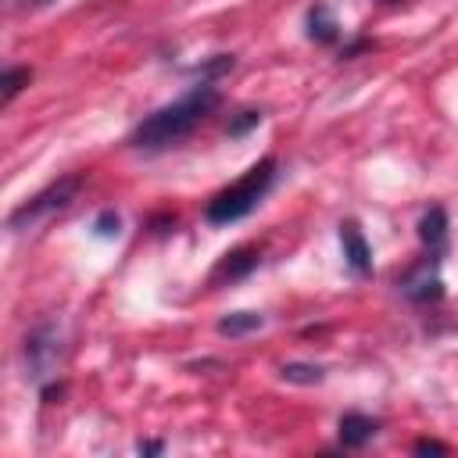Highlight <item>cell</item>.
<instances>
[{
	"label": "cell",
	"instance_id": "obj_10",
	"mask_svg": "<svg viewBox=\"0 0 458 458\" xmlns=\"http://www.w3.org/2000/svg\"><path fill=\"white\" fill-rule=\"evenodd\" d=\"M308 36L318 39V43H333V39H336V21H333L329 7L318 4V7L308 11Z\"/></svg>",
	"mask_w": 458,
	"mask_h": 458
},
{
	"label": "cell",
	"instance_id": "obj_9",
	"mask_svg": "<svg viewBox=\"0 0 458 458\" xmlns=\"http://www.w3.org/2000/svg\"><path fill=\"white\" fill-rule=\"evenodd\" d=\"M254 265H258V250L254 247H240V250L222 258V265L215 268V279H243Z\"/></svg>",
	"mask_w": 458,
	"mask_h": 458
},
{
	"label": "cell",
	"instance_id": "obj_13",
	"mask_svg": "<svg viewBox=\"0 0 458 458\" xmlns=\"http://www.w3.org/2000/svg\"><path fill=\"white\" fill-rule=\"evenodd\" d=\"M29 79H32V72H29V68H7V72H4V79H0V86H4V100H11L21 86H29Z\"/></svg>",
	"mask_w": 458,
	"mask_h": 458
},
{
	"label": "cell",
	"instance_id": "obj_18",
	"mask_svg": "<svg viewBox=\"0 0 458 458\" xmlns=\"http://www.w3.org/2000/svg\"><path fill=\"white\" fill-rule=\"evenodd\" d=\"M140 451H143V454H157V451H161V444H140Z\"/></svg>",
	"mask_w": 458,
	"mask_h": 458
},
{
	"label": "cell",
	"instance_id": "obj_6",
	"mask_svg": "<svg viewBox=\"0 0 458 458\" xmlns=\"http://www.w3.org/2000/svg\"><path fill=\"white\" fill-rule=\"evenodd\" d=\"M340 243H344L347 265H351L358 276H369V272H372V250H369V243H365V236H361V229H358L354 222H344V225H340Z\"/></svg>",
	"mask_w": 458,
	"mask_h": 458
},
{
	"label": "cell",
	"instance_id": "obj_14",
	"mask_svg": "<svg viewBox=\"0 0 458 458\" xmlns=\"http://www.w3.org/2000/svg\"><path fill=\"white\" fill-rule=\"evenodd\" d=\"M93 229H97V236H118V215H114V211H104V215L93 222Z\"/></svg>",
	"mask_w": 458,
	"mask_h": 458
},
{
	"label": "cell",
	"instance_id": "obj_4",
	"mask_svg": "<svg viewBox=\"0 0 458 458\" xmlns=\"http://www.w3.org/2000/svg\"><path fill=\"white\" fill-rule=\"evenodd\" d=\"M79 186H82L79 175H64V179H57V182H50L43 193H36L32 200H25V204L7 218V225H11V229H25V225H36V222L50 218L54 211H61V208H68V204L75 200Z\"/></svg>",
	"mask_w": 458,
	"mask_h": 458
},
{
	"label": "cell",
	"instance_id": "obj_2",
	"mask_svg": "<svg viewBox=\"0 0 458 458\" xmlns=\"http://www.w3.org/2000/svg\"><path fill=\"white\" fill-rule=\"evenodd\" d=\"M272 175H276V161H272V157L258 161V165H254L250 172H243L233 186L218 190V193L208 200L204 218H208L211 225H229V222H236V218L250 215V211H254V204H258V200L265 197V190L272 186Z\"/></svg>",
	"mask_w": 458,
	"mask_h": 458
},
{
	"label": "cell",
	"instance_id": "obj_16",
	"mask_svg": "<svg viewBox=\"0 0 458 458\" xmlns=\"http://www.w3.org/2000/svg\"><path fill=\"white\" fill-rule=\"evenodd\" d=\"M415 451H419V454H444L447 447H444V444H437V440H419V444H415Z\"/></svg>",
	"mask_w": 458,
	"mask_h": 458
},
{
	"label": "cell",
	"instance_id": "obj_5",
	"mask_svg": "<svg viewBox=\"0 0 458 458\" xmlns=\"http://www.w3.org/2000/svg\"><path fill=\"white\" fill-rule=\"evenodd\" d=\"M401 290H404V297H411V301H437V297L444 293V283H440V276H437V258L415 265V268L401 279Z\"/></svg>",
	"mask_w": 458,
	"mask_h": 458
},
{
	"label": "cell",
	"instance_id": "obj_1",
	"mask_svg": "<svg viewBox=\"0 0 458 458\" xmlns=\"http://www.w3.org/2000/svg\"><path fill=\"white\" fill-rule=\"evenodd\" d=\"M215 104H218L215 86L200 82V86L190 89L182 100H175V104L157 107L154 114H147V118L136 125V132H132V147L154 150V147H168V143L182 140L200 118H208V111H211Z\"/></svg>",
	"mask_w": 458,
	"mask_h": 458
},
{
	"label": "cell",
	"instance_id": "obj_3",
	"mask_svg": "<svg viewBox=\"0 0 458 458\" xmlns=\"http://www.w3.org/2000/svg\"><path fill=\"white\" fill-rule=\"evenodd\" d=\"M64 361V329L61 322H43L25 336V369L32 383H47L57 376Z\"/></svg>",
	"mask_w": 458,
	"mask_h": 458
},
{
	"label": "cell",
	"instance_id": "obj_7",
	"mask_svg": "<svg viewBox=\"0 0 458 458\" xmlns=\"http://www.w3.org/2000/svg\"><path fill=\"white\" fill-rule=\"evenodd\" d=\"M372 433H376V419H369L361 411H347L340 419V444L344 447H361L372 440Z\"/></svg>",
	"mask_w": 458,
	"mask_h": 458
},
{
	"label": "cell",
	"instance_id": "obj_8",
	"mask_svg": "<svg viewBox=\"0 0 458 458\" xmlns=\"http://www.w3.org/2000/svg\"><path fill=\"white\" fill-rule=\"evenodd\" d=\"M419 240H422L429 250L444 247V240H447V215H444V208H429V211L419 218Z\"/></svg>",
	"mask_w": 458,
	"mask_h": 458
},
{
	"label": "cell",
	"instance_id": "obj_15",
	"mask_svg": "<svg viewBox=\"0 0 458 458\" xmlns=\"http://www.w3.org/2000/svg\"><path fill=\"white\" fill-rule=\"evenodd\" d=\"M261 122V114L258 111H243V118H236L233 125H229V136H240L243 129H250V125H258Z\"/></svg>",
	"mask_w": 458,
	"mask_h": 458
},
{
	"label": "cell",
	"instance_id": "obj_17",
	"mask_svg": "<svg viewBox=\"0 0 458 458\" xmlns=\"http://www.w3.org/2000/svg\"><path fill=\"white\" fill-rule=\"evenodd\" d=\"M50 0H7L11 11H32V7H47Z\"/></svg>",
	"mask_w": 458,
	"mask_h": 458
},
{
	"label": "cell",
	"instance_id": "obj_11",
	"mask_svg": "<svg viewBox=\"0 0 458 458\" xmlns=\"http://www.w3.org/2000/svg\"><path fill=\"white\" fill-rule=\"evenodd\" d=\"M254 329H261V315L258 311H233V315H225L218 322V333L222 336H247Z\"/></svg>",
	"mask_w": 458,
	"mask_h": 458
},
{
	"label": "cell",
	"instance_id": "obj_12",
	"mask_svg": "<svg viewBox=\"0 0 458 458\" xmlns=\"http://www.w3.org/2000/svg\"><path fill=\"white\" fill-rule=\"evenodd\" d=\"M283 379H290V383H318L322 379V369L318 365H297V361H290V365H283Z\"/></svg>",
	"mask_w": 458,
	"mask_h": 458
}]
</instances>
